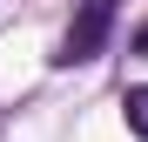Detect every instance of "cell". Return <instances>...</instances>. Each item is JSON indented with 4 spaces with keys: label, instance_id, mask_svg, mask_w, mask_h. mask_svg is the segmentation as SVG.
<instances>
[{
    "label": "cell",
    "instance_id": "cell-1",
    "mask_svg": "<svg viewBox=\"0 0 148 142\" xmlns=\"http://www.w3.org/2000/svg\"><path fill=\"white\" fill-rule=\"evenodd\" d=\"M108 27H114V0H88V7L74 14V27H67V41H61L54 68H81V61H94V54H101V41H108Z\"/></svg>",
    "mask_w": 148,
    "mask_h": 142
},
{
    "label": "cell",
    "instance_id": "cell-2",
    "mask_svg": "<svg viewBox=\"0 0 148 142\" xmlns=\"http://www.w3.org/2000/svg\"><path fill=\"white\" fill-rule=\"evenodd\" d=\"M121 115H128V135H141V142H148V81L121 95Z\"/></svg>",
    "mask_w": 148,
    "mask_h": 142
},
{
    "label": "cell",
    "instance_id": "cell-3",
    "mask_svg": "<svg viewBox=\"0 0 148 142\" xmlns=\"http://www.w3.org/2000/svg\"><path fill=\"white\" fill-rule=\"evenodd\" d=\"M128 47H135V61H148V20L135 27V41H128Z\"/></svg>",
    "mask_w": 148,
    "mask_h": 142
}]
</instances>
